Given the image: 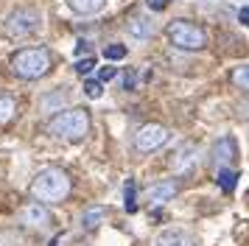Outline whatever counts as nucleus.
Here are the masks:
<instances>
[{"label": "nucleus", "instance_id": "obj_1", "mask_svg": "<svg viewBox=\"0 0 249 246\" xmlns=\"http://www.w3.org/2000/svg\"><path fill=\"white\" fill-rule=\"evenodd\" d=\"M70 190H73V182H70L68 171H62V168H42L31 182V196L42 204L65 201L70 196Z\"/></svg>", "mask_w": 249, "mask_h": 246}, {"label": "nucleus", "instance_id": "obj_2", "mask_svg": "<svg viewBox=\"0 0 249 246\" xmlns=\"http://www.w3.org/2000/svg\"><path fill=\"white\" fill-rule=\"evenodd\" d=\"M51 67H53V59H51L48 48H23L12 56V73L25 78V81L48 76Z\"/></svg>", "mask_w": 249, "mask_h": 246}, {"label": "nucleus", "instance_id": "obj_3", "mask_svg": "<svg viewBox=\"0 0 249 246\" xmlns=\"http://www.w3.org/2000/svg\"><path fill=\"white\" fill-rule=\"evenodd\" d=\"M90 132L87 109H65L48 121V134L56 140H84Z\"/></svg>", "mask_w": 249, "mask_h": 246}, {"label": "nucleus", "instance_id": "obj_4", "mask_svg": "<svg viewBox=\"0 0 249 246\" xmlns=\"http://www.w3.org/2000/svg\"><path fill=\"white\" fill-rule=\"evenodd\" d=\"M168 39L179 51H202L207 45V34L202 25H196L191 20H174L168 22Z\"/></svg>", "mask_w": 249, "mask_h": 246}, {"label": "nucleus", "instance_id": "obj_5", "mask_svg": "<svg viewBox=\"0 0 249 246\" xmlns=\"http://www.w3.org/2000/svg\"><path fill=\"white\" fill-rule=\"evenodd\" d=\"M39 25H42V14L36 9H17L6 17V34L14 36V39H23V36L36 34Z\"/></svg>", "mask_w": 249, "mask_h": 246}, {"label": "nucleus", "instance_id": "obj_6", "mask_svg": "<svg viewBox=\"0 0 249 246\" xmlns=\"http://www.w3.org/2000/svg\"><path fill=\"white\" fill-rule=\"evenodd\" d=\"M171 132L162 126V123H146V126H140L135 134V148L137 151H143V154H148V151H157L160 145L168 143Z\"/></svg>", "mask_w": 249, "mask_h": 246}, {"label": "nucleus", "instance_id": "obj_7", "mask_svg": "<svg viewBox=\"0 0 249 246\" xmlns=\"http://www.w3.org/2000/svg\"><path fill=\"white\" fill-rule=\"evenodd\" d=\"M199 162V148L193 143H182L177 151H174V159H171V168L177 171V174H188L193 165Z\"/></svg>", "mask_w": 249, "mask_h": 246}, {"label": "nucleus", "instance_id": "obj_8", "mask_svg": "<svg viewBox=\"0 0 249 246\" xmlns=\"http://www.w3.org/2000/svg\"><path fill=\"white\" fill-rule=\"evenodd\" d=\"M23 224H28V227H48L51 224V212H48V207L42 204V201H31V204H25L23 207Z\"/></svg>", "mask_w": 249, "mask_h": 246}, {"label": "nucleus", "instance_id": "obj_9", "mask_svg": "<svg viewBox=\"0 0 249 246\" xmlns=\"http://www.w3.org/2000/svg\"><path fill=\"white\" fill-rule=\"evenodd\" d=\"M179 193V188H177V182H171V179H165V182H157V185H151L148 188V201L154 204V207H160V204H165V201H171L174 196Z\"/></svg>", "mask_w": 249, "mask_h": 246}, {"label": "nucleus", "instance_id": "obj_10", "mask_svg": "<svg viewBox=\"0 0 249 246\" xmlns=\"http://www.w3.org/2000/svg\"><path fill=\"white\" fill-rule=\"evenodd\" d=\"M126 31L135 39H151L154 36V22L148 20V17H143V14H135V17L126 20Z\"/></svg>", "mask_w": 249, "mask_h": 246}, {"label": "nucleus", "instance_id": "obj_11", "mask_svg": "<svg viewBox=\"0 0 249 246\" xmlns=\"http://www.w3.org/2000/svg\"><path fill=\"white\" fill-rule=\"evenodd\" d=\"M235 159V143H232V137H221L213 148V162L215 168H227L230 162Z\"/></svg>", "mask_w": 249, "mask_h": 246}, {"label": "nucleus", "instance_id": "obj_12", "mask_svg": "<svg viewBox=\"0 0 249 246\" xmlns=\"http://www.w3.org/2000/svg\"><path fill=\"white\" fill-rule=\"evenodd\" d=\"M157 246H196V244L185 232H179V229H165L157 238Z\"/></svg>", "mask_w": 249, "mask_h": 246}, {"label": "nucleus", "instance_id": "obj_13", "mask_svg": "<svg viewBox=\"0 0 249 246\" xmlns=\"http://www.w3.org/2000/svg\"><path fill=\"white\" fill-rule=\"evenodd\" d=\"M104 218H107L104 207H87V210L81 212V227L84 229H95L98 224H104Z\"/></svg>", "mask_w": 249, "mask_h": 246}, {"label": "nucleus", "instance_id": "obj_14", "mask_svg": "<svg viewBox=\"0 0 249 246\" xmlns=\"http://www.w3.org/2000/svg\"><path fill=\"white\" fill-rule=\"evenodd\" d=\"M104 3L107 0H68L70 11H76V14H95L104 9Z\"/></svg>", "mask_w": 249, "mask_h": 246}, {"label": "nucleus", "instance_id": "obj_15", "mask_svg": "<svg viewBox=\"0 0 249 246\" xmlns=\"http://www.w3.org/2000/svg\"><path fill=\"white\" fill-rule=\"evenodd\" d=\"M14 115H17V101L12 95H0V126H6Z\"/></svg>", "mask_w": 249, "mask_h": 246}, {"label": "nucleus", "instance_id": "obj_16", "mask_svg": "<svg viewBox=\"0 0 249 246\" xmlns=\"http://www.w3.org/2000/svg\"><path fill=\"white\" fill-rule=\"evenodd\" d=\"M235 179H238V174L232 171V168H218V174H215V182L221 185V190H224V193H232V188H235Z\"/></svg>", "mask_w": 249, "mask_h": 246}, {"label": "nucleus", "instance_id": "obj_17", "mask_svg": "<svg viewBox=\"0 0 249 246\" xmlns=\"http://www.w3.org/2000/svg\"><path fill=\"white\" fill-rule=\"evenodd\" d=\"M65 101H68V92H62V89H56L53 95H45V98L39 101V106H42L45 112H59L56 106H62Z\"/></svg>", "mask_w": 249, "mask_h": 246}, {"label": "nucleus", "instance_id": "obj_18", "mask_svg": "<svg viewBox=\"0 0 249 246\" xmlns=\"http://www.w3.org/2000/svg\"><path fill=\"white\" fill-rule=\"evenodd\" d=\"M232 84L241 87L244 92H249V65H241L232 70Z\"/></svg>", "mask_w": 249, "mask_h": 246}, {"label": "nucleus", "instance_id": "obj_19", "mask_svg": "<svg viewBox=\"0 0 249 246\" xmlns=\"http://www.w3.org/2000/svg\"><path fill=\"white\" fill-rule=\"evenodd\" d=\"M124 207L126 212H135L137 210V201H135V179H129L124 188Z\"/></svg>", "mask_w": 249, "mask_h": 246}, {"label": "nucleus", "instance_id": "obj_20", "mask_svg": "<svg viewBox=\"0 0 249 246\" xmlns=\"http://www.w3.org/2000/svg\"><path fill=\"white\" fill-rule=\"evenodd\" d=\"M126 56V48L124 45H107V48H104V59H109V62H118V59H124Z\"/></svg>", "mask_w": 249, "mask_h": 246}, {"label": "nucleus", "instance_id": "obj_21", "mask_svg": "<svg viewBox=\"0 0 249 246\" xmlns=\"http://www.w3.org/2000/svg\"><path fill=\"white\" fill-rule=\"evenodd\" d=\"M101 81H84V95L87 98H101Z\"/></svg>", "mask_w": 249, "mask_h": 246}, {"label": "nucleus", "instance_id": "obj_22", "mask_svg": "<svg viewBox=\"0 0 249 246\" xmlns=\"http://www.w3.org/2000/svg\"><path fill=\"white\" fill-rule=\"evenodd\" d=\"M92 67H95V59H90V56H87V59H81L79 65H76V73H79V76H87Z\"/></svg>", "mask_w": 249, "mask_h": 246}, {"label": "nucleus", "instance_id": "obj_23", "mask_svg": "<svg viewBox=\"0 0 249 246\" xmlns=\"http://www.w3.org/2000/svg\"><path fill=\"white\" fill-rule=\"evenodd\" d=\"M118 76V70H115V67H101V73H98V81H112V78Z\"/></svg>", "mask_w": 249, "mask_h": 246}, {"label": "nucleus", "instance_id": "obj_24", "mask_svg": "<svg viewBox=\"0 0 249 246\" xmlns=\"http://www.w3.org/2000/svg\"><path fill=\"white\" fill-rule=\"evenodd\" d=\"M165 3H168V0H146V6L151 11H162V9H165Z\"/></svg>", "mask_w": 249, "mask_h": 246}, {"label": "nucleus", "instance_id": "obj_25", "mask_svg": "<svg viewBox=\"0 0 249 246\" xmlns=\"http://www.w3.org/2000/svg\"><path fill=\"white\" fill-rule=\"evenodd\" d=\"M238 20L244 22V25H249V6H244V9L238 11Z\"/></svg>", "mask_w": 249, "mask_h": 246}, {"label": "nucleus", "instance_id": "obj_26", "mask_svg": "<svg viewBox=\"0 0 249 246\" xmlns=\"http://www.w3.org/2000/svg\"><path fill=\"white\" fill-rule=\"evenodd\" d=\"M87 51H90V42L79 39V45H76V53H87Z\"/></svg>", "mask_w": 249, "mask_h": 246}]
</instances>
